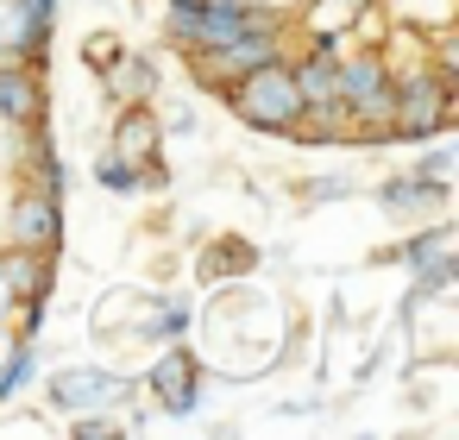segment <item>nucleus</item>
Wrapping results in <instances>:
<instances>
[{
	"instance_id": "f257e3e1",
	"label": "nucleus",
	"mask_w": 459,
	"mask_h": 440,
	"mask_svg": "<svg viewBox=\"0 0 459 440\" xmlns=\"http://www.w3.org/2000/svg\"><path fill=\"white\" fill-rule=\"evenodd\" d=\"M252 133H271V139H302V120H308V108H302V95H296V70H290V57H271V64H258V70H246V76H233V82H221L214 89Z\"/></svg>"
},
{
	"instance_id": "f03ea898",
	"label": "nucleus",
	"mask_w": 459,
	"mask_h": 440,
	"mask_svg": "<svg viewBox=\"0 0 459 440\" xmlns=\"http://www.w3.org/2000/svg\"><path fill=\"white\" fill-rule=\"evenodd\" d=\"M453 89H459L453 64L421 70V76H396V95H390V114H384L377 139H409V145L440 139L453 126Z\"/></svg>"
},
{
	"instance_id": "7ed1b4c3",
	"label": "nucleus",
	"mask_w": 459,
	"mask_h": 440,
	"mask_svg": "<svg viewBox=\"0 0 459 440\" xmlns=\"http://www.w3.org/2000/svg\"><path fill=\"white\" fill-rule=\"evenodd\" d=\"M258 20H271V13L252 7V0H164V45L183 57H202Z\"/></svg>"
},
{
	"instance_id": "20e7f679",
	"label": "nucleus",
	"mask_w": 459,
	"mask_h": 440,
	"mask_svg": "<svg viewBox=\"0 0 459 440\" xmlns=\"http://www.w3.org/2000/svg\"><path fill=\"white\" fill-rule=\"evenodd\" d=\"M390 95H396V70L377 45H359V51H340V114L352 133H384V114H390Z\"/></svg>"
},
{
	"instance_id": "39448f33",
	"label": "nucleus",
	"mask_w": 459,
	"mask_h": 440,
	"mask_svg": "<svg viewBox=\"0 0 459 440\" xmlns=\"http://www.w3.org/2000/svg\"><path fill=\"white\" fill-rule=\"evenodd\" d=\"M45 396H51V409H64V415H89V409L139 402V377L108 371V365H64V371L45 377Z\"/></svg>"
},
{
	"instance_id": "423d86ee",
	"label": "nucleus",
	"mask_w": 459,
	"mask_h": 440,
	"mask_svg": "<svg viewBox=\"0 0 459 440\" xmlns=\"http://www.w3.org/2000/svg\"><path fill=\"white\" fill-rule=\"evenodd\" d=\"M139 390H145L164 415H195V409H202V390H208V365H202L195 346L164 340V352H158V365L139 377Z\"/></svg>"
},
{
	"instance_id": "0eeeda50",
	"label": "nucleus",
	"mask_w": 459,
	"mask_h": 440,
	"mask_svg": "<svg viewBox=\"0 0 459 440\" xmlns=\"http://www.w3.org/2000/svg\"><path fill=\"white\" fill-rule=\"evenodd\" d=\"M7 239L20 252H57L64 246V195L57 189H20L7 208Z\"/></svg>"
},
{
	"instance_id": "6e6552de",
	"label": "nucleus",
	"mask_w": 459,
	"mask_h": 440,
	"mask_svg": "<svg viewBox=\"0 0 459 440\" xmlns=\"http://www.w3.org/2000/svg\"><path fill=\"white\" fill-rule=\"evenodd\" d=\"M446 183H434V177H415V170H403V177H390V183H377V214L384 220H396V227H421V220H446Z\"/></svg>"
},
{
	"instance_id": "1a4fd4ad",
	"label": "nucleus",
	"mask_w": 459,
	"mask_h": 440,
	"mask_svg": "<svg viewBox=\"0 0 459 440\" xmlns=\"http://www.w3.org/2000/svg\"><path fill=\"white\" fill-rule=\"evenodd\" d=\"M108 145L126 151V158H139V164H152V170H164V158H158V145H164V120H158V108H152V101H126V108L114 114Z\"/></svg>"
},
{
	"instance_id": "9d476101",
	"label": "nucleus",
	"mask_w": 459,
	"mask_h": 440,
	"mask_svg": "<svg viewBox=\"0 0 459 440\" xmlns=\"http://www.w3.org/2000/svg\"><path fill=\"white\" fill-rule=\"evenodd\" d=\"M0 120L7 126H39L45 120V89H39V70L32 64H0Z\"/></svg>"
},
{
	"instance_id": "9b49d317",
	"label": "nucleus",
	"mask_w": 459,
	"mask_h": 440,
	"mask_svg": "<svg viewBox=\"0 0 459 440\" xmlns=\"http://www.w3.org/2000/svg\"><path fill=\"white\" fill-rule=\"evenodd\" d=\"M89 177H95L101 195H145L152 183H164V170H152V164H139V158H126V151H114V145L95 151Z\"/></svg>"
},
{
	"instance_id": "f8f14e48",
	"label": "nucleus",
	"mask_w": 459,
	"mask_h": 440,
	"mask_svg": "<svg viewBox=\"0 0 459 440\" xmlns=\"http://www.w3.org/2000/svg\"><path fill=\"white\" fill-rule=\"evenodd\" d=\"M195 327V308L183 302V296H152L145 302V321H139V333L152 340V346H164V340H183Z\"/></svg>"
},
{
	"instance_id": "ddd939ff",
	"label": "nucleus",
	"mask_w": 459,
	"mask_h": 440,
	"mask_svg": "<svg viewBox=\"0 0 459 440\" xmlns=\"http://www.w3.org/2000/svg\"><path fill=\"white\" fill-rule=\"evenodd\" d=\"M0 283L7 289H20V296H39V289H51V252H7L0 258Z\"/></svg>"
},
{
	"instance_id": "4468645a",
	"label": "nucleus",
	"mask_w": 459,
	"mask_h": 440,
	"mask_svg": "<svg viewBox=\"0 0 459 440\" xmlns=\"http://www.w3.org/2000/svg\"><path fill=\"white\" fill-rule=\"evenodd\" d=\"M108 82H114V95H126V101H152L158 95V57H114L108 64Z\"/></svg>"
},
{
	"instance_id": "2eb2a0df",
	"label": "nucleus",
	"mask_w": 459,
	"mask_h": 440,
	"mask_svg": "<svg viewBox=\"0 0 459 440\" xmlns=\"http://www.w3.org/2000/svg\"><path fill=\"white\" fill-rule=\"evenodd\" d=\"M39 371V333H20L13 340V352L0 358V402H13L20 390H26V377Z\"/></svg>"
},
{
	"instance_id": "dca6fc26",
	"label": "nucleus",
	"mask_w": 459,
	"mask_h": 440,
	"mask_svg": "<svg viewBox=\"0 0 459 440\" xmlns=\"http://www.w3.org/2000/svg\"><path fill=\"white\" fill-rule=\"evenodd\" d=\"M258 252L246 239H221V252H202V277H227V271H252Z\"/></svg>"
},
{
	"instance_id": "f3484780",
	"label": "nucleus",
	"mask_w": 459,
	"mask_h": 440,
	"mask_svg": "<svg viewBox=\"0 0 459 440\" xmlns=\"http://www.w3.org/2000/svg\"><path fill=\"white\" fill-rule=\"evenodd\" d=\"M359 189V177L352 170H333V177H308L302 183V202H340V195H352Z\"/></svg>"
},
{
	"instance_id": "a211bd4d",
	"label": "nucleus",
	"mask_w": 459,
	"mask_h": 440,
	"mask_svg": "<svg viewBox=\"0 0 459 440\" xmlns=\"http://www.w3.org/2000/svg\"><path fill=\"white\" fill-rule=\"evenodd\" d=\"M453 158H459L453 145H428L409 170H415V177H434V183H453Z\"/></svg>"
},
{
	"instance_id": "6ab92c4d",
	"label": "nucleus",
	"mask_w": 459,
	"mask_h": 440,
	"mask_svg": "<svg viewBox=\"0 0 459 440\" xmlns=\"http://www.w3.org/2000/svg\"><path fill=\"white\" fill-rule=\"evenodd\" d=\"M70 434H82V440H114V434H120V421H114V409H89V415H76V421H70Z\"/></svg>"
},
{
	"instance_id": "aec40b11",
	"label": "nucleus",
	"mask_w": 459,
	"mask_h": 440,
	"mask_svg": "<svg viewBox=\"0 0 459 440\" xmlns=\"http://www.w3.org/2000/svg\"><path fill=\"white\" fill-rule=\"evenodd\" d=\"M114 57H120V39H108V32H95V39H89V64H95V70H108Z\"/></svg>"
},
{
	"instance_id": "412c9836",
	"label": "nucleus",
	"mask_w": 459,
	"mask_h": 440,
	"mask_svg": "<svg viewBox=\"0 0 459 440\" xmlns=\"http://www.w3.org/2000/svg\"><path fill=\"white\" fill-rule=\"evenodd\" d=\"M164 126H170V133H189V126H195V108H170Z\"/></svg>"
},
{
	"instance_id": "4be33fe9",
	"label": "nucleus",
	"mask_w": 459,
	"mask_h": 440,
	"mask_svg": "<svg viewBox=\"0 0 459 440\" xmlns=\"http://www.w3.org/2000/svg\"><path fill=\"white\" fill-rule=\"evenodd\" d=\"M321 7H340V13H352V20H359L365 7H377V0H321Z\"/></svg>"
}]
</instances>
